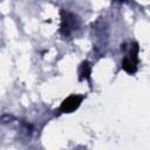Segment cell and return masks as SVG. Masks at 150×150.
Listing matches in <instances>:
<instances>
[{"label":"cell","instance_id":"6da1fadb","mask_svg":"<svg viewBox=\"0 0 150 150\" xmlns=\"http://www.w3.org/2000/svg\"><path fill=\"white\" fill-rule=\"evenodd\" d=\"M138 53H139V46H138V43L136 41L135 42H131L129 54L123 57L122 66H121V68L125 73H128L129 75H134L136 73V70H137V67H138V63H139Z\"/></svg>","mask_w":150,"mask_h":150},{"label":"cell","instance_id":"7a4b0ae2","mask_svg":"<svg viewBox=\"0 0 150 150\" xmlns=\"http://www.w3.org/2000/svg\"><path fill=\"white\" fill-rule=\"evenodd\" d=\"M79 19L77 16L68 11H61V26H60V33L67 38L69 36L74 30L79 28Z\"/></svg>","mask_w":150,"mask_h":150},{"label":"cell","instance_id":"3957f363","mask_svg":"<svg viewBox=\"0 0 150 150\" xmlns=\"http://www.w3.org/2000/svg\"><path fill=\"white\" fill-rule=\"evenodd\" d=\"M84 96L83 95H80V94H71L69 95L67 98H64L59 109H57V112L59 114H70L73 111H75L82 103Z\"/></svg>","mask_w":150,"mask_h":150},{"label":"cell","instance_id":"277c9868","mask_svg":"<svg viewBox=\"0 0 150 150\" xmlns=\"http://www.w3.org/2000/svg\"><path fill=\"white\" fill-rule=\"evenodd\" d=\"M79 80L83 81L87 80L89 82H91V66L88 61H83L80 66V71H79Z\"/></svg>","mask_w":150,"mask_h":150}]
</instances>
